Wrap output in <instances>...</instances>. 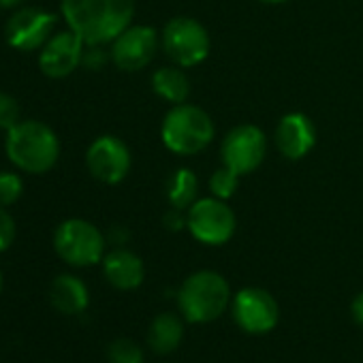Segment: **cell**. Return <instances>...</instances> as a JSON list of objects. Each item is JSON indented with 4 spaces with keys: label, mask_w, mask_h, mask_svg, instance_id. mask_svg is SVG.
<instances>
[{
    "label": "cell",
    "mask_w": 363,
    "mask_h": 363,
    "mask_svg": "<svg viewBox=\"0 0 363 363\" xmlns=\"http://www.w3.org/2000/svg\"><path fill=\"white\" fill-rule=\"evenodd\" d=\"M60 9L86 45H105L133 24L135 0H62Z\"/></svg>",
    "instance_id": "cell-1"
},
{
    "label": "cell",
    "mask_w": 363,
    "mask_h": 363,
    "mask_svg": "<svg viewBox=\"0 0 363 363\" xmlns=\"http://www.w3.org/2000/svg\"><path fill=\"white\" fill-rule=\"evenodd\" d=\"M5 152L20 171L41 175L56 167L60 158V141L48 124L39 120H22L7 130Z\"/></svg>",
    "instance_id": "cell-2"
},
{
    "label": "cell",
    "mask_w": 363,
    "mask_h": 363,
    "mask_svg": "<svg viewBox=\"0 0 363 363\" xmlns=\"http://www.w3.org/2000/svg\"><path fill=\"white\" fill-rule=\"evenodd\" d=\"M214 133L216 128L210 113L189 103L171 107L160 126V137L167 150L182 156H193L206 150L212 143Z\"/></svg>",
    "instance_id": "cell-3"
},
{
    "label": "cell",
    "mask_w": 363,
    "mask_h": 363,
    "mask_svg": "<svg viewBox=\"0 0 363 363\" xmlns=\"http://www.w3.org/2000/svg\"><path fill=\"white\" fill-rule=\"evenodd\" d=\"M231 301L229 282L210 269L189 276L177 293L179 310L191 323H212L216 320Z\"/></svg>",
    "instance_id": "cell-4"
},
{
    "label": "cell",
    "mask_w": 363,
    "mask_h": 363,
    "mask_svg": "<svg viewBox=\"0 0 363 363\" xmlns=\"http://www.w3.org/2000/svg\"><path fill=\"white\" fill-rule=\"evenodd\" d=\"M160 43L175 67L191 69L201 65L210 54V35L193 18H173L164 24Z\"/></svg>",
    "instance_id": "cell-5"
},
{
    "label": "cell",
    "mask_w": 363,
    "mask_h": 363,
    "mask_svg": "<svg viewBox=\"0 0 363 363\" xmlns=\"http://www.w3.org/2000/svg\"><path fill=\"white\" fill-rule=\"evenodd\" d=\"M58 257L73 267H90L105 257V235L84 218H69L54 233Z\"/></svg>",
    "instance_id": "cell-6"
},
{
    "label": "cell",
    "mask_w": 363,
    "mask_h": 363,
    "mask_svg": "<svg viewBox=\"0 0 363 363\" xmlns=\"http://www.w3.org/2000/svg\"><path fill=\"white\" fill-rule=\"evenodd\" d=\"M186 227L193 233V238L199 240L201 244L220 246L233 238L238 220L225 199L208 197V199H197L189 208Z\"/></svg>",
    "instance_id": "cell-7"
},
{
    "label": "cell",
    "mask_w": 363,
    "mask_h": 363,
    "mask_svg": "<svg viewBox=\"0 0 363 363\" xmlns=\"http://www.w3.org/2000/svg\"><path fill=\"white\" fill-rule=\"evenodd\" d=\"M58 18L37 7H20L5 26V37L18 52H39L54 35Z\"/></svg>",
    "instance_id": "cell-8"
},
{
    "label": "cell",
    "mask_w": 363,
    "mask_h": 363,
    "mask_svg": "<svg viewBox=\"0 0 363 363\" xmlns=\"http://www.w3.org/2000/svg\"><path fill=\"white\" fill-rule=\"evenodd\" d=\"M220 152L225 167L240 175L252 173L267 154L265 133L255 124H240L227 133Z\"/></svg>",
    "instance_id": "cell-9"
},
{
    "label": "cell",
    "mask_w": 363,
    "mask_h": 363,
    "mask_svg": "<svg viewBox=\"0 0 363 363\" xmlns=\"http://www.w3.org/2000/svg\"><path fill=\"white\" fill-rule=\"evenodd\" d=\"M86 167L92 177L103 184H120L130 171V150L122 139L103 135L90 143L86 152Z\"/></svg>",
    "instance_id": "cell-10"
},
{
    "label": "cell",
    "mask_w": 363,
    "mask_h": 363,
    "mask_svg": "<svg viewBox=\"0 0 363 363\" xmlns=\"http://www.w3.org/2000/svg\"><path fill=\"white\" fill-rule=\"evenodd\" d=\"M158 50V35L152 26H128L111 41V60L120 71L145 69Z\"/></svg>",
    "instance_id": "cell-11"
},
{
    "label": "cell",
    "mask_w": 363,
    "mask_h": 363,
    "mask_svg": "<svg viewBox=\"0 0 363 363\" xmlns=\"http://www.w3.org/2000/svg\"><path fill=\"white\" fill-rule=\"evenodd\" d=\"M233 318L248 333H267L278 325L280 308L267 291L248 286L233 297Z\"/></svg>",
    "instance_id": "cell-12"
},
{
    "label": "cell",
    "mask_w": 363,
    "mask_h": 363,
    "mask_svg": "<svg viewBox=\"0 0 363 363\" xmlns=\"http://www.w3.org/2000/svg\"><path fill=\"white\" fill-rule=\"evenodd\" d=\"M84 50V39L75 35L71 28L54 33L52 39L39 50V69L43 71V75L52 79L69 77L82 65Z\"/></svg>",
    "instance_id": "cell-13"
},
{
    "label": "cell",
    "mask_w": 363,
    "mask_h": 363,
    "mask_svg": "<svg viewBox=\"0 0 363 363\" xmlns=\"http://www.w3.org/2000/svg\"><path fill=\"white\" fill-rule=\"evenodd\" d=\"M274 137H276V145L284 158L299 160L314 147L316 130H314L312 120L306 113L293 111V113H286L278 122Z\"/></svg>",
    "instance_id": "cell-14"
},
{
    "label": "cell",
    "mask_w": 363,
    "mask_h": 363,
    "mask_svg": "<svg viewBox=\"0 0 363 363\" xmlns=\"http://www.w3.org/2000/svg\"><path fill=\"white\" fill-rule=\"evenodd\" d=\"M103 274L113 289L133 291L141 286L145 278V267L135 252L126 248H116L103 257Z\"/></svg>",
    "instance_id": "cell-15"
},
{
    "label": "cell",
    "mask_w": 363,
    "mask_h": 363,
    "mask_svg": "<svg viewBox=\"0 0 363 363\" xmlns=\"http://www.w3.org/2000/svg\"><path fill=\"white\" fill-rule=\"evenodd\" d=\"M50 299L62 314H82L90 303V293L77 276L62 274L50 286Z\"/></svg>",
    "instance_id": "cell-16"
},
{
    "label": "cell",
    "mask_w": 363,
    "mask_h": 363,
    "mask_svg": "<svg viewBox=\"0 0 363 363\" xmlns=\"http://www.w3.org/2000/svg\"><path fill=\"white\" fill-rule=\"evenodd\" d=\"M182 335H184V325H182L179 316L164 312L152 320V325L147 329V344L154 352L169 354L179 346Z\"/></svg>",
    "instance_id": "cell-17"
},
{
    "label": "cell",
    "mask_w": 363,
    "mask_h": 363,
    "mask_svg": "<svg viewBox=\"0 0 363 363\" xmlns=\"http://www.w3.org/2000/svg\"><path fill=\"white\" fill-rule=\"evenodd\" d=\"M152 90L160 99L179 105L186 103L191 94V79L182 71V67H162L152 75Z\"/></svg>",
    "instance_id": "cell-18"
},
{
    "label": "cell",
    "mask_w": 363,
    "mask_h": 363,
    "mask_svg": "<svg viewBox=\"0 0 363 363\" xmlns=\"http://www.w3.org/2000/svg\"><path fill=\"white\" fill-rule=\"evenodd\" d=\"M199 193V179L191 169H177L167 179V201L171 208L189 210L197 201Z\"/></svg>",
    "instance_id": "cell-19"
},
{
    "label": "cell",
    "mask_w": 363,
    "mask_h": 363,
    "mask_svg": "<svg viewBox=\"0 0 363 363\" xmlns=\"http://www.w3.org/2000/svg\"><path fill=\"white\" fill-rule=\"evenodd\" d=\"M240 173H235L233 169L229 167H220L218 171H214L212 179H210V189H212V197H218V199H229L233 197L238 184H240Z\"/></svg>",
    "instance_id": "cell-20"
},
{
    "label": "cell",
    "mask_w": 363,
    "mask_h": 363,
    "mask_svg": "<svg viewBox=\"0 0 363 363\" xmlns=\"http://www.w3.org/2000/svg\"><path fill=\"white\" fill-rule=\"evenodd\" d=\"M107 359L109 363H143V352L133 340L118 337L116 342L109 344Z\"/></svg>",
    "instance_id": "cell-21"
},
{
    "label": "cell",
    "mask_w": 363,
    "mask_h": 363,
    "mask_svg": "<svg viewBox=\"0 0 363 363\" xmlns=\"http://www.w3.org/2000/svg\"><path fill=\"white\" fill-rule=\"evenodd\" d=\"M24 193V179L18 173L0 171V206L9 208L13 206Z\"/></svg>",
    "instance_id": "cell-22"
},
{
    "label": "cell",
    "mask_w": 363,
    "mask_h": 363,
    "mask_svg": "<svg viewBox=\"0 0 363 363\" xmlns=\"http://www.w3.org/2000/svg\"><path fill=\"white\" fill-rule=\"evenodd\" d=\"M20 122H22V111L18 101L7 92H0V128L11 130Z\"/></svg>",
    "instance_id": "cell-23"
},
{
    "label": "cell",
    "mask_w": 363,
    "mask_h": 363,
    "mask_svg": "<svg viewBox=\"0 0 363 363\" xmlns=\"http://www.w3.org/2000/svg\"><path fill=\"white\" fill-rule=\"evenodd\" d=\"M13 240H16V220L3 206H0V252L11 248Z\"/></svg>",
    "instance_id": "cell-24"
},
{
    "label": "cell",
    "mask_w": 363,
    "mask_h": 363,
    "mask_svg": "<svg viewBox=\"0 0 363 363\" xmlns=\"http://www.w3.org/2000/svg\"><path fill=\"white\" fill-rule=\"evenodd\" d=\"M107 62V52L103 50V45H86L84 50V58H82V65L90 71H99L103 69Z\"/></svg>",
    "instance_id": "cell-25"
},
{
    "label": "cell",
    "mask_w": 363,
    "mask_h": 363,
    "mask_svg": "<svg viewBox=\"0 0 363 363\" xmlns=\"http://www.w3.org/2000/svg\"><path fill=\"white\" fill-rule=\"evenodd\" d=\"M182 212L184 210H177V208H171L167 214H164V227L169 229V231H179L182 227L186 225V218L182 216Z\"/></svg>",
    "instance_id": "cell-26"
},
{
    "label": "cell",
    "mask_w": 363,
    "mask_h": 363,
    "mask_svg": "<svg viewBox=\"0 0 363 363\" xmlns=\"http://www.w3.org/2000/svg\"><path fill=\"white\" fill-rule=\"evenodd\" d=\"M352 318L363 327V293H359L352 301Z\"/></svg>",
    "instance_id": "cell-27"
},
{
    "label": "cell",
    "mask_w": 363,
    "mask_h": 363,
    "mask_svg": "<svg viewBox=\"0 0 363 363\" xmlns=\"http://www.w3.org/2000/svg\"><path fill=\"white\" fill-rule=\"evenodd\" d=\"M126 238H128V231H126V229H120V227L111 229V233H109V240H111L113 244H124Z\"/></svg>",
    "instance_id": "cell-28"
},
{
    "label": "cell",
    "mask_w": 363,
    "mask_h": 363,
    "mask_svg": "<svg viewBox=\"0 0 363 363\" xmlns=\"http://www.w3.org/2000/svg\"><path fill=\"white\" fill-rule=\"evenodd\" d=\"M24 0H0V9H20Z\"/></svg>",
    "instance_id": "cell-29"
},
{
    "label": "cell",
    "mask_w": 363,
    "mask_h": 363,
    "mask_svg": "<svg viewBox=\"0 0 363 363\" xmlns=\"http://www.w3.org/2000/svg\"><path fill=\"white\" fill-rule=\"evenodd\" d=\"M261 3H267V5H280V3H286V0H261Z\"/></svg>",
    "instance_id": "cell-30"
},
{
    "label": "cell",
    "mask_w": 363,
    "mask_h": 363,
    "mask_svg": "<svg viewBox=\"0 0 363 363\" xmlns=\"http://www.w3.org/2000/svg\"><path fill=\"white\" fill-rule=\"evenodd\" d=\"M0 291H3V272H0Z\"/></svg>",
    "instance_id": "cell-31"
}]
</instances>
